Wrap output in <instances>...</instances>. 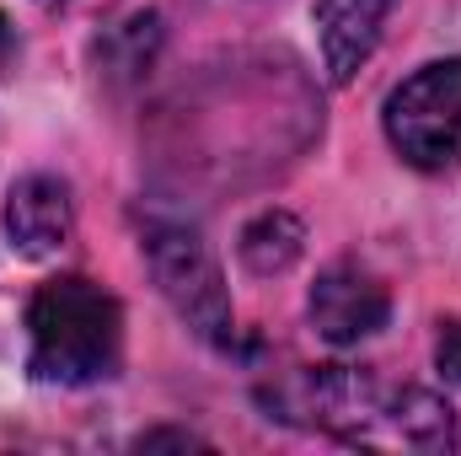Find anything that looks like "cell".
I'll use <instances>...</instances> for the list:
<instances>
[{
    "label": "cell",
    "mask_w": 461,
    "mask_h": 456,
    "mask_svg": "<svg viewBox=\"0 0 461 456\" xmlns=\"http://www.w3.org/2000/svg\"><path fill=\"white\" fill-rule=\"evenodd\" d=\"M5 236L32 263L59 258L70 247V236H76L70 183L54 178V172H27L22 183H11V194H5Z\"/></svg>",
    "instance_id": "cell-6"
},
{
    "label": "cell",
    "mask_w": 461,
    "mask_h": 456,
    "mask_svg": "<svg viewBox=\"0 0 461 456\" xmlns=\"http://www.w3.org/2000/svg\"><path fill=\"white\" fill-rule=\"evenodd\" d=\"M38 5H59V0H38Z\"/></svg>",
    "instance_id": "cell-11"
},
{
    "label": "cell",
    "mask_w": 461,
    "mask_h": 456,
    "mask_svg": "<svg viewBox=\"0 0 461 456\" xmlns=\"http://www.w3.org/2000/svg\"><path fill=\"white\" fill-rule=\"evenodd\" d=\"M386 140L413 172L461 167V59H435L413 70L386 97Z\"/></svg>",
    "instance_id": "cell-4"
},
{
    "label": "cell",
    "mask_w": 461,
    "mask_h": 456,
    "mask_svg": "<svg viewBox=\"0 0 461 456\" xmlns=\"http://www.w3.org/2000/svg\"><path fill=\"white\" fill-rule=\"evenodd\" d=\"M306 312H312V328L333 343V349H354V343L375 339V333L386 328V317H392V290H386L381 274L365 269L359 258H339V263H328V269L317 274Z\"/></svg>",
    "instance_id": "cell-5"
},
{
    "label": "cell",
    "mask_w": 461,
    "mask_h": 456,
    "mask_svg": "<svg viewBox=\"0 0 461 456\" xmlns=\"http://www.w3.org/2000/svg\"><path fill=\"white\" fill-rule=\"evenodd\" d=\"M156 49H161V16L156 11H134L129 22L108 27V43H97V59L113 76H140V70H150Z\"/></svg>",
    "instance_id": "cell-9"
},
{
    "label": "cell",
    "mask_w": 461,
    "mask_h": 456,
    "mask_svg": "<svg viewBox=\"0 0 461 456\" xmlns=\"http://www.w3.org/2000/svg\"><path fill=\"white\" fill-rule=\"evenodd\" d=\"M268 403L279 408V419L322 430V435H333L344 446H365V451H456V414L446 397H435L424 387H392L359 365L306 370L290 387H279V397H268Z\"/></svg>",
    "instance_id": "cell-1"
},
{
    "label": "cell",
    "mask_w": 461,
    "mask_h": 456,
    "mask_svg": "<svg viewBox=\"0 0 461 456\" xmlns=\"http://www.w3.org/2000/svg\"><path fill=\"white\" fill-rule=\"evenodd\" d=\"M392 5L397 0H317L312 16H317V43H322V70L333 87H348L370 65Z\"/></svg>",
    "instance_id": "cell-7"
},
{
    "label": "cell",
    "mask_w": 461,
    "mask_h": 456,
    "mask_svg": "<svg viewBox=\"0 0 461 456\" xmlns=\"http://www.w3.org/2000/svg\"><path fill=\"white\" fill-rule=\"evenodd\" d=\"M435 365L446 370V381H461V317L440 328V339H435Z\"/></svg>",
    "instance_id": "cell-10"
},
{
    "label": "cell",
    "mask_w": 461,
    "mask_h": 456,
    "mask_svg": "<svg viewBox=\"0 0 461 456\" xmlns=\"http://www.w3.org/2000/svg\"><path fill=\"white\" fill-rule=\"evenodd\" d=\"M123 360V306L86 274H59L27 301V370L43 387H97Z\"/></svg>",
    "instance_id": "cell-2"
},
{
    "label": "cell",
    "mask_w": 461,
    "mask_h": 456,
    "mask_svg": "<svg viewBox=\"0 0 461 456\" xmlns=\"http://www.w3.org/2000/svg\"><path fill=\"white\" fill-rule=\"evenodd\" d=\"M140 247H145V263H150L167 306L210 349H236V312H230L226 274H221L210 242L183 221H150Z\"/></svg>",
    "instance_id": "cell-3"
},
{
    "label": "cell",
    "mask_w": 461,
    "mask_h": 456,
    "mask_svg": "<svg viewBox=\"0 0 461 456\" xmlns=\"http://www.w3.org/2000/svg\"><path fill=\"white\" fill-rule=\"evenodd\" d=\"M306 252V226L290 215V210H263L241 226V242H236V258L247 274L258 279H274V274H290Z\"/></svg>",
    "instance_id": "cell-8"
}]
</instances>
